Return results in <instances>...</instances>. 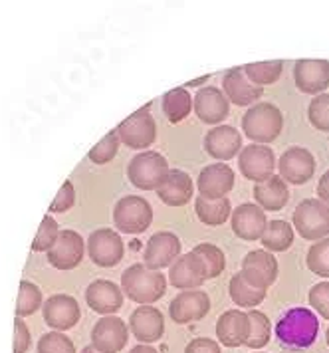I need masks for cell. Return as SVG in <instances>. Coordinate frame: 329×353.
<instances>
[{"mask_svg": "<svg viewBox=\"0 0 329 353\" xmlns=\"http://www.w3.org/2000/svg\"><path fill=\"white\" fill-rule=\"evenodd\" d=\"M319 334V320L308 307H292L276 321V336L286 347L306 350Z\"/></svg>", "mask_w": 329, "mask_h": 353, "instance_id": "6da1fadb", "label": "cell"}, {"mask_svg": "<svg viewBox=\"0 0 329 353\" xmlns=\"http://www.w3.org/2000/svg\"><path fill=\"white\" fill-rule=\"evenodd\" d=\"M167 290V278L163 272L149 270L145 264H133L121 274V292L129 300L141 305L155 304Z\"/></svg>", "mask_w": 329, "mask_h": 353, "instance_id": "7a4b0ae2", "label": "cell"}, {"mask_svg": "<svg viewBox=\"0 0 329 353\" xmlns=\"http://www.w3.org/2000/svg\"><path fill=\"white\" fill-rule=\"evenodd\" d=\"M283 128V115L274 103L250 105L242 117V131L256 145H266L280 137Z\"/></svg>", "mask_w": 329, "mask_h": 353, "instance_id": "3957f363", "label": "cell"}, {"mask_svg": "<svg viewBox=\"0 0 329 353\" xmlns=\"http://www.w3.org/2000/svg\"><path fill=\"white\" fill-rule=\"evenodd\" d=\"M169 173V163L157 151L137 153L127 165V179L141 191H157Z\"/></svg>", "mask_w": 329, "mask_h": 353, "instance_id": "277c9868", "label": "cell"}, {"mask_svg": "<svg viewBox=\"0 0 329 353\" xmlns=\"http://www.w3.org/2000/svg\"><path fill=\"white\" fill-rule=\"evenodd\" d=\"M151 221H153V209L141 196L127 194L115 203L113 223H115V228L119 232L141 234L151 226Z\"/></svg>", "mask_w": 329, "mask_h": 353, "instance_id": "5b68a950", "label": "cell"}, {"mask_svg": "<svg viewBox=\"0 0 329 353\" xmlns=\"http://www.w3.org/2000/svg\"><path fill=\"white\" fill-rule=\"evenodd\" d=\"M294 226L306 241H321L329 234V207L319 199H306L294 210Z\"/></svg>", "mask_w": 329, "mask_h": 353, "instance_id": "8992f818", "label": "cell"}, {"mask_svg": "<svg viewBox=\"0 0 329 353\" xmlns=\"http://www.w3.org/2000/svg\"><path fill=\"white\" fill-rule=\"evenodd\" d=\"M121 143H126L131 149H147L153 145L157 137V123L153 115L149 113V108H143L139 112L131 113L127 119L119 123L115 129Z\"/></svg>", "mask_w": 329, "mask_h": 353, "instance_id": "52a82bcc", "label": "cell"}, {"mask_svg": "<svg viewBox=\"0 0 329 353\" xmlns=\"http://www.w3.org/2000/svg\"><path fill=\"white\" fill-rule=\"evenodd\" d=\"M238 169L240 173L258 183H264L270 176L274 175L276 169V157L274 151L266 145L252 143L248 147L240 149V157H238Z\"/></svg>", "mask_w": 329, "mask_h": 353, "instance_id": "ba28073f", "label": "cell"}, {"mask_svg": "<svg viewBox=\"0 0 329 353\" xmlns=\"http://www.w3.org/2000/svg\"><path fill=\"white\" fill-rule=\"evenodd\" d=\"M240 276L254 288L268 290L278 280V260L266 250H252L242 260Z\"/></svg>", "mask_w": 329, "mask_h": 353, "instance_id": "9c48e42d", "label": "cell"}, {"mask_svg": "<svg viewBox=\"0 0 329 353\" xmlns=\"http://www.w3.org/2000/svg\"><path fill=\"white\" fill-rule=\"evenodd\" d=\"M88 252L92 262L101 268H111L121 262L123 258V241L111 228H97L88 239Z\"/></svg>", "mask_w": 329, "mask_h": 353, "instance_id": "30bf717a", "label": "cell"}, {"mask_svg": "<svg viewBox=\"0 0 329 353\" xmlns=\"http://www.w3.org/2000/svg\"><path fill=\"white\" fill-rule=\"evenodd\" d=\"M280 179L286 185H303L315 173L314 155L306 147H290L286 149L278 163Z\"/></svg>", "mask_w": 329, "mask_h": 353, "instance_id": "8fae6325", "label": "cell"}, {"mask_svg": "<svg viewBox=\"0 0 329 353\" xmlns=\"http://www.w3.org/2000/svg\"><path fill=\"white\" fill-rule=\"evenodd\" d=\"M86 244L76 230H62L48 250V262L58 270H74L83 260Z\"/></svg>", "mask_w": 329, "mask_h": 353, "instance_id": "7c38bea8", "label": "cell"}, {"mask_svg": "<svg viewBox=\"0 0 329 353\" xmlns=\"http://www.w3.org/2000/svg\"><path fill=\"white\" fill-rule=\"evenodd\" d=\"M129 327L117 316H106L92 330V347L99 353H117L127 345Z\"/></svg>", "mask_w": 329, "mask_h": 353, "instance_id": "4fadbf2b", "label": "cell"}, {"mask_svg": "<svg viewBox=\"0 0 329 353\" xmlns=\"http://www.w3.org/2000/svg\"><path fill=\"white\" fill-rule=\"evenodd\" d=\"M179 256H181V241H179V236L172 234V232H155L145 244L143 264L149 270L161 272L163 268L171 266Z\"/></svg>", "mask_w": 329, "mask_h": 353, "instance_id": "5bb4252c", "label": "cell"}, {"mask_svg": "<svg viewBox=\"0 0 329 353\" xmlns=\"http://www.w3.org/2000/svg\"><path fill=\"white\" fill-rule=\"evenodd\" d=\"M42 314H44V321L50 327H54V332H68L76 327L81 316L78 300L66 294L50 296L42 305Z\"/></svg>", "mask_w": 329, "mask_h": 353, "instance_id": "9a60e30c", "label": "cell"}, {"mask_svg": "<svg viewBox=\"0 0 329 353\" xmlns=\"http://www.w3.org/2000/svg\"><path fill=\"white\" fill-rule=\"evenodd\" d=\"M192 110H195L197 117L203 123H206V125H219V123H222L228 117L230 103H228L226 96L222 94V90L212 88V85H206V88H201L195 94Z\"/></svg>", "mask_w": 329, "mask_h": 353, "instance_id": "2e32d148", "label": "cell"}, {"mask_svg": "<svg viewBox=\"0 0 329 353\" xmlns=\"http://www.w3.org/2000/svg\"><path fill=\"white\" fill-rule=\"evenodd\" d=\"M232 187H235V171L224 163H215V165L204 167L197 179V189L201 196L210 199V201L226 199V194L232 191Z\"/></svg>", "mask_w": 329, "mask_h": 353, "instance_id": "e0dca14e", "label": "cell"}, {"mask_svg": "<svg viewBox=\"0 0 329 353\" xmlns=\"http://www.w3.org/2000/svg\"><path fill=\"white\" fill-rule=\"evenodd\" d=\"M294 81L301 94L319 96L329 88L328 60H298L294 65Z\"/></svg>", "mask_w": 329, "mask_h": 353, "instance_id": "ac0fdd59", "label": "cell"}, {"mask_svg": "<svg viewBox=\"0 0 329 353\" xmlns=\"http://www.w3.org/2000/svg\"><path fill=\"white\" fill-rule=\"evenodd\" d=\"M210 310L208 294L201 290H185L181 292L169 305V314L175 323H190V321L203 320Z\"/></svg>", "mask_w": 329, "mask_h": 353, "instance_id": "d6986e66", "label": "cell"}, {"mask_svg": "<svg viewBox=\"0 0 329 353\" xmlns=\"http://www.w3.org/2000/svg\"><path fill=\"white\" fill-rule=\"evenodd\" d=\"M129 332L141 343H155L165 334V318L157 307L141 305L129 318Z\"/></svg>", "mask_w": 329, "mask_h": 353, "instance_id": "ffe728a7", "label": "cell"}, {"mask_svg": "<svg viewBox=\"0 0 329 353\" xmlns=\"http://www.w3.org/2000/svg\"><path fill=\"white\" fill-rule=\"evenodd\" d=\"M232 230L242 241H260L268 225L266 212L254 203H244L230 214Z\"/></svg>", "mask_w": 329, "mask_h": 353, "instance_id": "44dd1931", "label": "cell"}, {"mask_svg": "<svg viewBox=\"0 0 329 353\" xmlns=\"http://www.w3.org/2000/svg\"><path fill=\"white\" fill-rule=\"evenodd\" d=\"M222 94L226 96L228 103L244 108V105L256 103L260 97L264 96V90L250 83L248 78L244 76L242 68H232L222 78Z\"/></svg>", "mask_w": 329, "mask_h": 353, "instance_id": "7402d4cb", "label": "cell"}, {"mask_svg": "<svg viewBox=\"0 0 329 353\" xmlns=\"http://www.w3.org/2000/svg\"><path fill=\"white\" fill-rule=\"evenodd\" d=\"M250 336V320L246 312L228 310L217 321V337L224 347L246 345Z\"/></svg>", "mask_w": 329, "mask_h": 353, "instance_id": "603a6c76", "label": "cell"}, {"mask_svg": "<svg viewBox=\"0 0 329 353\" xmlns=\"http://www.w3.org/2000/svg\"><path fill=\"white\" fill-rule=\"evenodd\" d=\"M240 149H242V137L240 131L232 125H219L210 129L204 137V151L222 163L236 157Z\"/></svg>", "mask_w": 329, "mask_h": 353, "instance_id": "cb8c5ba5", "label": "cell"}, {"mask_svg": "<svg viewBox=\"0 0 329 353\" xmlns=\"http://www.w3.org/2000/svg\"><path fill=\"white\" fill-rule=\"evenodd\" d=\"M86 302L97 314L111 316L123 305V292L110 280H95L86 290Z\"/></svg>", "mask_w": 329, "mask_h": 353, "instance_id": "d4e9b609", "label": "cell"}, {"mask_svg": "<svg viewBox=\"0 0 329 353\" xmlns=\"http://www.w3.org/2000/svg\"><path fill=\"white\" fill-rule=\"evenodd\" d=\"M157 194L161 203H165L167 207H183L188 201H192V194H195L192 179L185 171L169 169L165 181L157 189Z\"/></svg>", "mask_w": 329, "mask_h": 353, "instance_id": "484cf974", "label": "cell"}, {"mask_svg": "<svg viewBox=\"0 0 329 353\" xmlns=\"http://www.w3.org/2000/svg\"><path fill=\"white\" fill-rule=\"evenodd\" d=\"M169 280H171V284L175 286V288H181V290L199 288L204 280H206L201 260L195 256L192 252L181 254V256L177 258V260L171 264Z\"/></svg>", "mask_w": 329, "mask_h": 353, "instance_id": "4316f807", "label": "cell"}, {"mask_svg": "<svg viewBox=\"0 0 329 353\" xmlns=\"http://www.w3.org/2000/svg\"><path fill=\"white\" fill-rule=\"evenodd\" d=\"M254 199L262 210H282L290 201V191L280 176L272 175L264 183L254 185Z\"/></svg>", "mask_w": 329, "mask_h": 353, "instance_id": "83f0119b", "label": "cell"}, {"mask_svg": "<svg viewBox=\"0 0 329 353\" xmlns=\"http://www.w3.org/2000/svg\"><path fill=\"white\" fill-rule=\"evenodd\" d=\"M195 212L199 216V221L208 226H220L224 225L230 214H232V207L228 199H219V201H210L204 196H197L195 199Z\"/></svg>", "mask_w": 329, "mask_h": 353, "instance_id": "f1b7e54d", "label": "cell"}, {"mask_svg": "<svg viewBox=\"0 0 329 353\" xmlns=\"http://www.w3.org/2000/svg\"><path fill=\"white\" fill-rule=\"evenodd\" d=\"M262 246L266 248V252H283L292 246L294 242V228L286 221H272L268 223L264 234L260 236Z\"/></svg>", "mask_w": 329, "mask_h": 353, "instance_id": "f546056e", "label": "cell"}, {"mask_svg": "<svg viewBox=\"0 0 329 353\" xmlns=\"http://www.w3.org/2000/svg\"><path fill=\"white\" fill-rule=\"evenodd\" d=\"M190 112H192V97L185 88H175L163 96V113L171 123L183 121Z\"/></svg>", "mask_w": 329, "mask_h": 353, "instance_id": "4dcf8cb0", "label": "cell"}, {"mask_svg": "<svg viewBox=\"0 0 329 353\" xmlns=\"http://www.w3.org/2000/svg\"><path fill=\"white\" fill-rule=\"evenodd\" d=\"M228 290H230L232 302H235L236 305H240V307H256V305L262 304L264 298H266V290L254 288L252 284H248V282L240 276V272L232 276Z\"/></svg>", "mask_w": 329, "mask_h": 353, "instance_id": "1f68e13d", "label": "cell"}, {"mask_svg": "<svg viewBox=\"0 0 329 353\" xmlns=\"http://www.w3.org/2000/svg\"><path fill=\"white\" fill-rule=\"evenodd\" d=\"M195 256L201 260L204 268V276L206 280H212L222 274L224 266H226V258H224V252L220 250L219 246L215 244H208V242H203V244H197L192 250H190Z\"/></svg>", "mask_w": 329, "mask_h": 353, "instance_id": "d6a6232c", "label": "cell"}, {"mask_svg": "<svg viewBox=\"0 0 329 353\" xmlns=\"http://www.w3.org/2000/svg\"><path fill=\"white\" fill-rule=\"evenodd\" d=\"M242 70H244V76L248 78L250 83L262 88V85H268V83L278 81V78L282 76L283 62L282 60H274V62H256V64L244 65Z\"/></svg>", "mask_w": 329, "mask_h": 353, "instance_id": "836d02e7", "label": "cell"}, {"mask_svg": "<svg viewBox=\"0 0 329 353\" xmlns=\"http://www.w3.org/2000/svg\"><path fill=\"white\" fill-rule=\"evenodd\" d=\"M42 305V292L28 280L20 282L18 298H16V318H26L38 312Z\"/></svg>", "mask_w": 329, "mask_h": 353, "instance_id": "e575fe53", "label": "cell"}, {"mask_svg": "<svg viewBox=\"0 0 329 353\" xmlns=\"http://www.w3.org/2000/svg\"><path fill=\"white\" fill-rule=\"evenodd\" d=\"M248 314V320H250V336H248V341L246 345L250 350H260L264 347L268 341H270V336H272V323L268 320L266 314L262 312H246Z\"/></svg>", "mask_w": 329, "mask_h": 353, "instance_id": "d590c367", "label": "cell"}, {"mask_svg": "<svg viewBox=\"0 0 329 353\" xmlns=\"http://www.w3.org/2000/svg\"><path fill=\"white\" fill-rule=\"evenodd\" d=\"M308 268L321 278H329V236L314 242L306 256Z\"/></svg>", "mask_w": 329, "mask_h": 353, "instance_id": "8d00e7d4", "label": "cell"}, {"mask_svg": "<svg viewBox=\"0 0 329 353\" xmlns=\"http://www.w3.org/2000/svg\"><path fill=\"white\" fill-rule=\"evenodd\" d=\"M38 353H76V345L62 332H48L38 339Z\"/></svg>", "mask_w": 329, "mask_h": 353, "instance_id": "74e56055", "label": "cell"}, {"mask_svg": "<svg viewBox=\"0 0 329 353\" xmlns=\"http://www.w3.org/2000/svg\"><path fill=\"white\" fill-rule=\"evenodd\" d=\"M117 151H119V137H117L115 131H110L99 143L92 147L88 157L95 165H106V163H110L117 155Z\"/></svg>", "mask_w": 329, "mask_h": 353, "instance_id": "f35d334b", "label": "cell"}, {"mask_svg": "<svg viewBox=\"0 0 329 353\" xmlns=\"http://www.w3.org/2000/svg\"><path fill=\"white\" fill-rule=\"evenodd\" d=\"M308 119L317 131H329V94H319L310 101Z\"/></svg>", "mask_w": 329, "mask_h": 353, "instance_id": "ab89813d", "label": "cell"}, {"mask_svg": "<svg viewBox=\"0 0 329 353\" xmlns=\"http://www.w3.org/2000/svg\"><path fill=\"white\" fill-rule=\"evenodd\" d=\"M58 223L48 214L42 219L40 223V228H38V234L34 236V242H32V250L34 252H48L52 248V244L58 239Z\"/></svg>", "mask_w": 329, "mask_h": 353, "instance_id": "60d3db41", "label": "cell"}, {"mask_svg": "<svg viewBox=\"0 0 329 353\" xmlns=\"http://www.w3.org/2000/svg\"><path fill=\"white\" fill-rule=\"evenodd\" d=\"M310 305L323 318L329 320V282H319L310 290Z\"/></svg>", "mask_w": 329, "mask_h": 353, "instance_id": "b9f144b4", "label": "cell"}, {"mask_svg": "<svg viewBox=\"0 0 329 353\" xmlns=\"http://www.w3.org/2000/svg\"><path fill=\"white\" fill-rule=\"evenodd\" d=\"M74 203H76L74 185H72L70 181H66L62 185V189H60V193L56 194V199L52 201L50 210H52V212H66V210H70L74 207Z\"/></svg>", "mask_w": 329, "mask_h": 353, "instance_id": "7bdbcfd3", "label": "cell"}, {"mask_svg": "<svg viewBox=\"0 0 329 353\" xmlns=\"http://www.w3.org/2000/svg\"><path fill=\"white\" fill-rule=\"evenodd\" d=\"M30 330L22 321V318L14 320V353H26L30 350Z\"/></svg>", "mask_w": 329, "mask_h": 353, "instance_id": "ee69618b", "label": "cell"}, {"mask_svg": "<svg viewBox=\"0 0 329 353\" xmlns=\"http://www.w3.org/2000/svg\"><path fill=\"white\" fill-rule=\"evenodd\" d=\"M185 353H220V345L208 337H195L185 347Z\"/></svg>", "mask_w": 329, "mask_h": 353, "instance_id": "f6af8a7d", "label": "cell"}, {"mask_svg": "<svg viewBox=\"0 0 329 353\" xmlns=\"http://www.w3.org/2000/svg\"><path fill=\"white\" fill-rule=\"evenodd\" d=\"M317 196L323 205L329 207V171H326L323 175L319 176V183H317Z\"/></svg>", "mask_w": 329, "mask_h": 353, "instance_id": "bcb514c9", "label": "cell"}, {"mask_svg": "<svg viewBox=\"0 0 329 353\" xmlns=\"http://www.w3.org/2000/svg\"><path fill=\"white\" fill-rule=\"evenodd\" d=\"M129 353H159L153 345H147V343H139V345H135V347H131Z\"/></svg>", "mask_w": 329, "mask_h": 353, "instance_id": "7dc6e473", "label": "cell"}, {"mask_svg": "<svg viewBox=\"0 0 329 353\" xmlns=\"http://www.w3.org/2000/svg\"><path fill=\"white\" fill-rule=\"evenodd\" d=\"M81 353H99V352H97V350H94L92 345H86V347L81 350Z\"/></svg>", "mask_w": 329, "mask_h": 353, "instance_id": "c3c4849f", "label": "cell"}, {"mask_svg": "<svg viewBox=\"0 0 329 353\" xmlns=\"http://www.w3.org/2000/svg\"><path fill=\"white\" fill-rule=\"evenodd\" d=\"M326 341H328V345H329V325H328V330H326Z\"/></svg>", "mask_w": 329, "mask_h": 353, "instance_id": "681fc988", "label": "cell"}]
</instances>
